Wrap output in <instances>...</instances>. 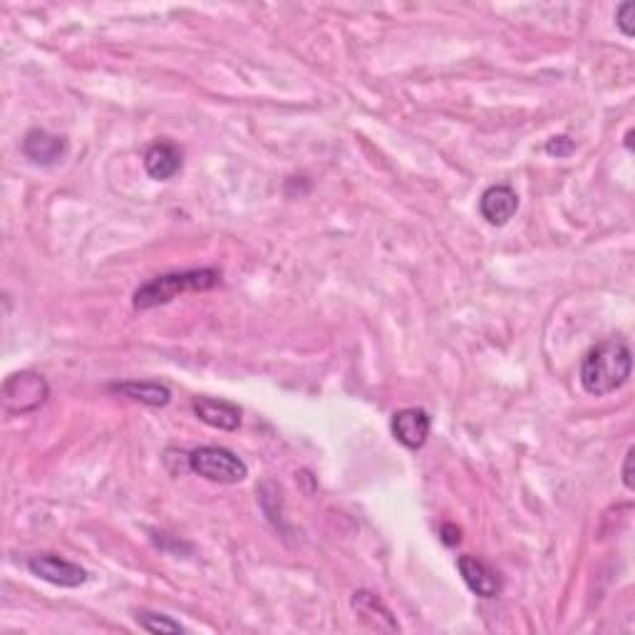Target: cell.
Returning a JSON list of instances; mask_svg holds the SVG:
<instances>
[{
    "label": "cell",
    "instance_id": "cell-13",
    "mask_svg": "<svg viewBox=\"0 0 635 635\" xmlns=\"http://www.w3.org/2000/svg\"><path fill=\"white\" fill-rule=\"evenodd\" d=\"M110 390L120 392V395L129 397V400H137V402H142V405H149V407H164V405H169V400H172V392H169V387L159 385V382H152V380L117 382V385H110Z\"/></svg>",
    "mask_w": 635,
    "mask_h": 635
},
{
    "label": "cell",
    "instance_id": "cell-7",
    "mask_svg": "<svg viewBox=\"0 0 635 635\" xmlns=\"http://www.w3.org/2000/svg\"><path fill=\"white\" fill-rule=\"evenodd\" d=\"M432 430V417L420 407H407L392 417V435L407 449H422Z\"/></svg>",
    "mask_w": 635,
    "mask_h": 635
},
{
    "label": "cell",
    "instance_id": "cell-9",
    "mask_svg": "<svg viewBox=\"0 0 635 635\" xmlns=\"http://www.w3.org/2000/svg\"><path fill=\"white\" fill-rule=\"evenodd\" d=\"M191 410L199 417L204 425L214 427V430L234 432L241 425V410L229 400H214V397H196L191 402Z\"/></svg>",
    "mask_w": 635,
    "mask_h": 635
},
{
    "label": "cell",
    "instance_id": "cell-4",
    "mask_svg": "<svg viewBox=\"0 0 635 635\" xmlns=\"http://www.w3.org/2000/svg\"><path fill=\"white\" fill-rule=\"evenodd\" d=\"M50 387L43 375L30 373H13L3 382V410L8 415H30L40 410L48 402Z\"/></svg>",
    "mask_w": 635,
    "mask_h": 635
},
{
    "label": "cell",
    "instance_id": "cell-8",
    "mask_svg": "<svg viewBox=\"0 0 635 635\" xmlns=\"http://www.w3.org/2000/svg\"><path fill=\"white\" fill-rule=\"evenodd\" d=\"M516 211H519V196L507 184H494L479 199V214L492 226L509 224Z\"/></svg>",
    "mask_w": 635,
    "mask_h": 635
},
{
    "label": "cell",
    "instance_id": "cell-5",
    "mask_svg": "<svg viewBox=\"0 0 635 635\" xmlns=\"http://www.w3.org/2000/svg\"><path fill=\"white\" fill-rule=\"evenodd\" d=\"M28 571L33 576L43 578V581L53 583V586L60 588H77L90 578L82 566L72 564V561L63 559V556H55V554H38V556H30L28 559Z\"/></svg>",
    "mask_w": 635,
    "mask_h": 635
},
{
    "label": "cell",
    "instance_id": "cell-3",
    "mask_svg": "<svg viewBox=\"0 0 635 635\" xmlns=\"http://www.w3.org/2000/svg\"><path fill=\"white\" fill-rule=\"evenodd\" d=\"M189 469L214 484H239L249 477V467L244 464V459H239L226 447L194 449L189 454Z\"/></svg>",
    "mask_w": 635,
    "mask_h": 635
},
{
    "label": "cell",
    "instance_id": "cell-2",
    "mask_svg": "<svg viewBox=\"0 0 635 635\" xmlns=\"http://www.w3.org/2000/svg\"><path fill=\"white\" fill-rule=\"evenodd\" d=\"M221 283V273L214 268H196V271H174L162 273V276L152 278V281L142 283L134 291L132 306L137 311H149V308L167 306L174 298L184 296V293H199L211 291Z\"/></svg>",
    "mask_w": 635,
    "mask_h": 635
},
{
    "label": "cell",
    "instance_id": "cell-14",
    "mask_svg": "<svg viewBox=\"0 0 635 635\" xmlns=\"http://www.w3.org/2000/svg\"><path fill=\"white\" fill-rule=\"evenodd\" d=\"M137 623L144 628L147 633H184V626L182 623L172 621L169 616H164V613H154V611H139L137 613Z\"/></svg>",
    "mask_w": 635,
    "mask_h": 635
},
{
    "label": "cell",
    "instance_id": "cell-1",
    "mask_svg": "<svg viewBox=\"0 0 635 635\" xmlns=\"http://www.w3.org/2000/svg\"><path fill=\"white\" fill-rule=\"evenodd\" d=\"M633 370V355L628 343L623 340H603L596 348L586 353L581 363V385L588 395H611V392L621 390L631 378Z\"/></svg>",
    "mask_w": 635,
    "mask_h": 635
},
{
    "label": "cell",
    "instance_id": "cell-15",
    "mask_svg": "<svg viewBox=\"0 0 635 635\" xmlns=\"http://www.w3.org/2000/svg\"><path fill=\"white\" fill-rule=\"evenodd\" d=\"M633 18H635V3H623V5H618V10H616V25H618V28H621V33L626 35V38H633V35H635Z\"/></svg>",
    "mask_w": 635,
    "mask_h": 635
},
{
    "label": "cell",
    "instance_id": "cell-17",
    "mask_svg": "<svg viewBox=\"0 0 635 635\" xmlns=\"http://www.w3.org/2000/svg\"><path fill=\"white\" fill-rule=\"evenodd\" d=\"M633 459H635V447H631L626 452V459H623V484H626L628 492H633L635 482H633Z\"/></svg>",
    "mask_w": 635,
    "mask_h": 635
},
{
    "label": "cell",
    "instance_id": "cell-11",
    "mask_svg": "<svg viewBox=\"0 0 635 635\" xmlns=\"http://www.w3.org/2000/svg\"><path fill=\"white\" fill-rule=\"evenodd\" d=\"M182 152L172 142H157L144 152V172L157 182L177 177L182 172Z\"/></svg>",
    "mask_w": 635,
    "mask_h": 635
},
{
    "label": "cell",
    "instance_id": "cell-12",
    "mask_svg": "<svg viewBox=\"0 0 635 635\" xmlns=\"http://www.w3.org/2000/svg\"><path fill=\"white\" fill-rule=\"evenodd\" d=\"M353 611L358 613V616H363L365 621H368L373 628H378V631H387V633L400 631V626H397L392 611L380 601L378 596H375V593H370V591L355 593Z\"/></svg>",
    "mask_w": 635,
    "mask_h": 635
},
{
    "label": "cell",
    "instance_id": "cell-6",
    "mask_svg": "<svg viewBox=\"0 0 635 635\" xmlns=\"http://www.w3.org/2000/svg\"><path fill=\"white\" fill-rule=\"evenodd\" d=\"M23 149L25 159H30L38 167H58L60 162L67 157V139L58 137V134H50L45 129H30L23 137Z\"/></svg>",
    "mask_w": 635,
    "mask_h": 635
},
{
    "label": "cell",
    "instance_id": "cell-10",
    "mask_svg": "<svg viewBox=\"0 0 635 635\" xmlns=\"http://www.w3.org/2000/svg\"><path fill=\"white\" fill-rule=\"evenodd\" d=\"M457 569L462 573L469 591L477 593L479 598H494L502 591V581H499L497 571H492L484 561L474 559V556H459Z\"/></svg>",
    "mask_w": 635,
    "mask_h": 635
},
{
    "label": "cell",
    "instance_id": "cell-16",
    "mask_svg": "<svg viewBox=\"0 0 635 635\" xmlns=\"http://www.w3.org/2000/svg\"><path fill=\"white\" fill-rule=\"evenodd\" d=\"M573 149H576V144H573V139L566 137V134L551 137L549 142H546V152H549L551 157H571Z\"/></svg>",
    "mask_w": 635,
    "mask_h": 635
},
{
    "label": "cell",
    "instance_id": "cell-18",
    "mask_svg": "<svg viewBox=\"0 0 635 635\" xmlns=\"http://www.w3.org/2000/svg\"><path fill=\"white\" fill-rule=\"evenodd\" d=\"M459 539H462V531H459L457 526H454V524L442 526V541H445L447 546H457Z\"/></svg>",
    "mask_w": 635,
    "mask_h": 635
}]
</instances>
